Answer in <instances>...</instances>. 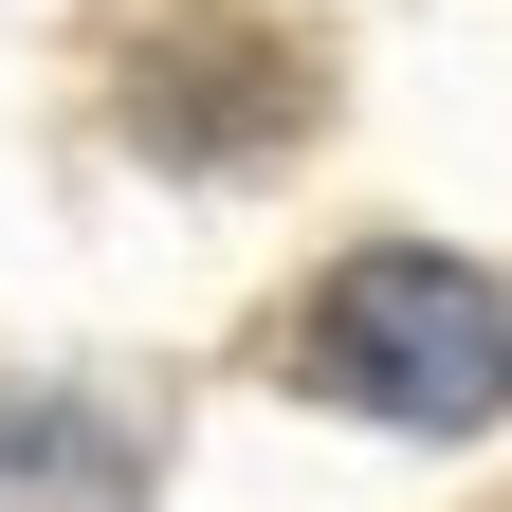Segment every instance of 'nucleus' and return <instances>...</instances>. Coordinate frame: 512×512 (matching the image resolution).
I'll list each match as a JSON object with an SVG mask.
<instances>
[{"label": "nucleus", "mask_w": 512, "mask_h": 512, "mask_svg": "<svg viewBox=\"0 0 512 512\" xmlns=\"http://www.w3.org/2000/svg\"><path fill=\"white\" fill-rule=\"evenodd\" d=\"M0 512H147V458L55 384H0Z\"/></svg>", "instance_id": "7ed1b4c3"}, {"label": "nucleus", "mask_w": 512, "mask_h": 512, "mask_svg": "<svg viewBox=\"0 0 512 512\" xmlns=\"http://www.w3.org/2000/svg\"><path fill=\"white\" fill-rule=\"evenodd\" d=\"M275 366L311 384V403H348V421H403V439H458L512 403V293L476 275V256H348L330 293L275 330Z\"/></svg>", "instance_id": "f257e3e1"}, {"label": "nucleus", "mask_w": 512, "mask_h": 512, "mask_svg": "<svg viewBox=\"0 0 512 512\" xmlns=\"http://www.w3.org/2000/svg\"><path fill=\"white\" fill-rule=\"evenodd\" d=\"M293 92H311V74H293L256 19H183V37L147 55V128H165L183 165H256V147L293 128Z\"/></svg>", "instance_id": "f03ea898"}]
</instances>
